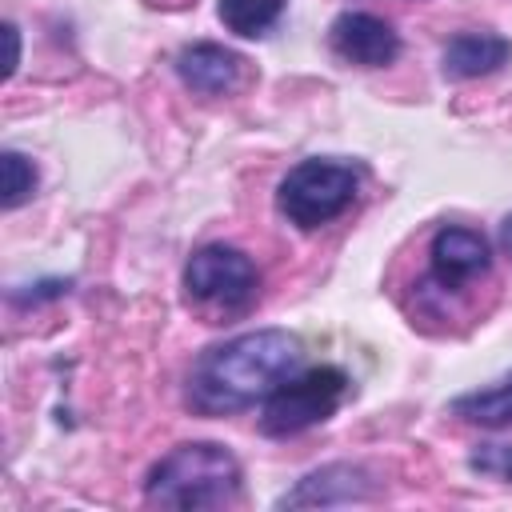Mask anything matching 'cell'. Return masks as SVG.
Instances as JSON below:
<instances>
[{
    "mask_svg": "<svg viewBox=\"0 0 512 512\" xmlns=\"http://www.w3.org/2000/svg\"><path fill=\"white\" fill-rule=\"evenodd\" d=\"M304 344L284 328L240 332L208 348L188 372V404L200 416H228L264 404L300 368Z\"/></svg>",
    "mask_w": 512,
    "mask_h": 512,
    "instance_id": "6da1fadb",
    "label": "cell"
},
{
    "mask_svg": "<svg viewBox=\"0 0 512 512\" xmlns=\"http://www.w3.org/2000/svg\"><path fill=\"white\" fill-rule=\"evenodd\" d=\"M144 496L156 508H224L240 496V464L224 444L196 440L172 448L144 480Z\"/></svg>",
    "mask_w": 512,
    "mask_h": 512,
    "instance_id": "7a4b0ae2",
    "label": "cell"
},
{
    "mask_svg": "<svg viewBox=\"0 0 512 512\" xmlns=\"http://www.w3.org/2000/svg\"><path fill=\"white\" fill-rule=\"evenodd\" d=\"M356 188H360V172L352 164L312 156L288 168V176L276 188V208L288 216V224L312 232L344 216L356 200Z\"/></svg>",
    "mask_w": 512,
    "mask_h": 512,
    "instance_id": "3957f363",
    "label": "cell"
},
{
    "mask_svg": "<svg viewBox=\"0 0 512 512\" xmlns=\"http://www.w3.org/2000/svg\"><path fill=\"white\" fill-rule=\"evenodd\" d=\"M344 396H348V372L336 364H320L300 376H288L264 400L260 432L264 436H300V432L324 424L344 404Z\"/></svg>",
    "mask_w": 512,
    "mask_h": 512,
    "instance_id": "277c9868",
    "label": "cell"
},
{
    "mask_svg": "<svg viewBox=\"0 0 512 512\" xmlns=\"http://www.w3.org/2000/svg\"><path fill=\"white\" fill-rule=\"evenodd\" d=\"M256 288H260V272L240 248L204 244L184 264V292L192 304L208 312H224V316L244 312L256 300Z\"/></svg>",
    "mask_w": 512,
    "mask_h": 512,
    "instance_id": "5b68a950",
    "label": "cell"
},
{
    "mask_svg": "<svg viewBox=\"0 0 512 512\" xmlns=\"http://www.w3.org/2000/svg\"><path fill=\"white\" fill-rule=\"evenodd\" d=\"M428 284L432 292H464L472 280H480L492 268V248L476 228H460V224H444L432 236L428 248Z\"/></svg>",
    "mask_w": 512,
    "mask_h": 512,
    "instance_id": "8992f818",
    "label": "cell"
},
{
    "mask_svg": "<svg viewBox=\"0 0 512 512\" xmlns=\"http://www.w3.org/2000/svg\"><path fill=\"white\" fill-rule=\"evenodd\" d=\"M328 44L344 64L356 68H384L400 56L396 28L372 12H340L328 28Z\"/></svg>",
    "mask_w": 512,
    "mask_h": 512,
    "instance_id": "52a82bcc",
    "label": "cell"
},
{
    "mask_svg": "<svg viewBox=\"0 0 512 512\" xmlns=\"http://www.w3.org/2000/svg\"><path fill=\"white\" fill-rule=\"evenodd\" d=\"M176 72H180V80L192 92H200V96H224V92H232L240 84L244 60L232 48H224V44H192V48H184L176 56Z\"/></svg>",
    "mask_w": 512,
    "mask_h": 512,
    "instance_id": "ba28073f",
    "label": "cell"
},
{
    "mask_svg": "<svg viewBox=\"0 0 512 512\" xmlns=\"http://www.w3.org/2000/svg\"><path fill=\"white\" fill-rule=\"evenodd\" d=\"M512 60V44L496 32H456L444 44V76L448 80H476V76H492Z\"/></svg>",
    "mask_w": 512,
    "mask_h": 512,
    "instance_id": "9c48e42d",
    "label": "cell"
},
{
    "mask_svg": "<svg viewBox=\"0 0 512 512\" xmlns=\"http://www.w3.org/2000/svg\"><path fill=\"white\" fill-rule=\"evenodd\" d=\"M368 496V476L352 464H328L320 472H308L292 492L280 496V508H324V504H352Z\"/></svg>",
    "mask_w": 512,
    "mask_h": 512,
    "instance_id": "30bf717a",
    "label": "cell"
},
{
    "mask_svg": "<svg viewBox=\"0 0 512 512\" xmlns=\"http://www.w3.org/2000/svg\"><path fill=\"white\" fill-rule=\"evenodd\" d=\"M452 412L468 424H484V428H504L512 424V376L492 384V388H480V392H468V396H456L452 400Z\"/></svg>",
    "mask_w": 512,
    "mask_h": 512,
    "instance_id": "8fae6325",
    "label": "cell"
},
{
    "mask_svg": "<svg viewBox=\"0 0 512 512\" xmlns=\"http://www.w3.org/2000/svg\"><path fill=\"white\" fill-rule=\"evenodd\" d=\"M284 4L288 0H216V12H220L228 32H236V36H264L280 20Z\"/></svg>",
    "mask_w": 512,
    "mask_h": 512,
    "instance_id": "7c38bea8",
    "label": "cell"
},
{
    "mask_svg": "<svg viewBox=\"0 0 512 512\" xmlns=\"http://www.w3.org/2000/svg\"><path fill=\"white\" fill-rule=\"evenodd\" d=\"M0 168H4V208H20L36 192V168L28 156H20L12 148L0 156Z\"/></svg>",
    "mask_w": 512,
    "mask_h": 512,
    "instance_id": "4fadbf2b",
    "label": "cell"
},
{
    "mask_svg": "<svg viewBox=\"0 0 512 512\" xmlns=\"http://www.w3.org/2000/svg\"><path fill=\"white\" fill-rule=\"evenodd\" d=\"M468 464H472L480 476L512 480V444H476V452L468 456Z\"/></svg>",
    "mask_w": 512,
    "mask_h": 512,
    "instance_id": "5bb4252c",
    "label": "cell"
},
{
    "mask_svg": "<svg viewBox=\"0 0 512 512\" xmlns=\"http://www.w3.org/2000/svg\"><path fill=\"white\" fill-rule=\"evenodd\" d=\"M4 32H8V48H12V52H8V76H12L16 64H20V32H16V24H8Z\"/></svg>",
    "mask_w": 512,
    "mask_h": 512,
    "instance_id": "9a60e30c",
    "label": "cell"
},
{
    "mask_svg": "<svg viewBox=\"0 0 512 512\" xmlns=\"http://www.w3.org/2000/svg\"><path fill=\"white\" fill-rule=\"evenodd\" d=\"M500 244H504V252L512 256V216H504V224H500Z\"/></svg>",
    "mask_w": 512,
    "mask_h": 512,
    "instance_id": "2e32d148",
    "label": "cell"
}]
</instances>
